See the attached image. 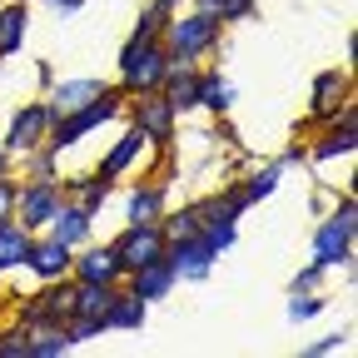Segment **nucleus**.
Returning a JSON list of instances; mask_svg holds the SVG:
<instances>
[{
    "label": "nucleus",
    "mask_w": 358,
    "mask_h": 358,
    "mask_svg": "<svg viewBox=\"0 0 358 358\" xmlns=\"http://www.w3.org/2000/svg\"><path fill=\"white\" fill-rule=\"evenodd\" d=\"M120 110H124V90H120V85H105L90 105H80V110L60 115V120L50 124V140H45V145H50L55 155H60V150H75V145L85 140V134H95L100 124L120 120Z\"/></svg>",
    "instance_id": "obj_1"
},
{
    "label": "nucleus",
    "mask_w": 358,
    "mask_h": 358,
    "mask_svg": "<svg viewBox=\"0 0 358 358\" xmlns=\"http://www.w3.org/2000/svg\"><path fill=\"white\" fill-rule=\"evenodd\" d=\"M219 35H224V20L219 15H209V10H189V15H169V25H164V50H169V60H204V55H214L219 50Z\"/></svg>",
    "instance_id": "obj_2"
},
{
    "label": "nucleus",
    "mask_w": 358,
    "mask_h": 358,
    "mask_svg": "<svg viewBox=\"0 0 358 358\" xmlns=\"http://www.w3.org/2000/svg\"><path fill=\"white\" fill-rule=\"evenodd\" d=\"M353 234H358V204H353V194H343L338 209L313 229V264L353 268Z\"/></svg>",
    "instance_id": "obj_3"
},
{
    "label": "nucleus",
    "mask_w": 358,
    "mask_h": 358,
    "mask_svg": "<svg viewBox=\"0 0 358 358\" xmlns=\"http://www.w3.org/2000/svg\"><path fill=\"white\" fill-rule=\"evenodd\" d=\"M164 70H169L164 40H124V50H120V90H124V100L145 95V90H159Z\"/></svg>",
    "instance_id": "obj_4"
},
{
    "label": "nucleus",
    "mask_w": 358,
    "mask_h": 358,
    "mask_svg": "<svg viewBox=\"0 0 358 358\" xmlns=\"http://www.w3.org/2000/svg\"><path fill=\"white\" fill-rule=\"evenodd\" d=\"M124 105H129V124H140V129H145V140H150L155 150H164V145L174 140V124H179V115H174V105L159 95V90L129 95Z\"/></svg>",
    "instance_id": "obj_5"
},
{
    "label": "nucleus",
    "mask_w": 358,
    "mask_h": 358,
    "mask_svg": "<svg viewBox=\"0 0 358 358\" xmlns=\"http://www.w3.org/2000/svg\"><path fill=\"white\" fill-rule=\"evenodd\" d=\"M65 189L60 179H20V194H15V219L25 224L30 234H40L45 224H50V214L60 209Z\"/></svg>",
    "instance_id": "obj_6"
},
{
    "label": "nucleus",
    "mask_w": 358,
    "mask_h": 358,
    "mask_svg": "<svg viewBox=\"0 0 358 358\" xmlns=\"http://www.w3.org/2000/svg\"><path fill=\"white\" fill-rule=\"evenodd\" d=\"M164 229L159 224H124V229L110 239V249H115V259H120V268L124 274H134L140 264H150V259H159L164 254Z\"/></svg>",
    "instance_id": "obj_7"
},
{
    "label": "nucleus",
    "mask_w": 358,
    "mask_h": 358,
    "mask_svg": "<svg viewBox=\"0 0 358 358\" xmlns=\"http://www.w3.org/2000/svg\"><path fill=\"white\" fill-rule=\"evenodd\" d=\"M50 124H55V115H50V105H45V100L20 105V110L10 115V124H6V150H10L15 159L30 155V150H40L45 140H50Z\"/></svg>",
    "instance_id": "obj_8"
},
{
    "label": "nucleus",
    "mask_w": 358,
    "mask_h": 358,
    "mask_svg": "<svg viewBox=\"0 0 358 358\" xmlns=\"http://www.w3.org/2000/svg\"><path fill=\"white\" fill-rule=\"evenodd\" d=\"M343 110H353V80H348V70H324L319 80H313L308 120L313 124H334Z\"/></svg>",
    "instance_id": "obj_9"
},
{
    "label": "nucleus",
    "mask_w": 358,
    "mask_h": 358,
    "mask_svg": "<svg viewBox=\"0 0 358 358\" xmlns=\"http://www.w3.org/2000/svg\"><path fill=\"white\" fill-rule=\"evenodd\" d=\"M70 279L75 284H124V268H120V259H115V249L110 244H80L75 249V259H70Z\"/></svg>",
    "instance_id": "obj_10"
},
{
    "label": "nucleus",
    "mask_w": 358,
    "mask_h": 358,
    "mask_svg": "<svg viewBox=\"0 0 358 358\" xmlns=\"http://www.w3.org/2000/svg\"><path fill=\"white\" fill-rule=\"evenodd\" d=\"M40 234L60 239L65 249H80V244H90V239H95V214H90V209H80L75 199H60V209L50 214V224H45Z\"/></svg>",
    "instance_id": "obj_11"
},
{
    "label": "nucleus",
    "mask_w": 358,
    "mask_h": 358,
    "mask_svg": "<svg viewBox=\"0 0 358 358\" xmlns=\"http://www.w3.org/2000/svg\"><path fill=\"white\" fill-rule=\"evenodd\" d=\"M164 254H169V264H174V274L179 279H189V284H204L209 274H214V249L194 234V239H174V244H164Z\"/></svg>",
    "instance_id": "obj_12"
},
{
    "label": "nucleus",
    "mask_w": 358,
    "mask_h": 358,
    "mask_svg": "<svg viewBox=\"0 0 358 358\" xmlns=\"http://www.w3.org/2000/svg\"><path fill=\"white\" fill-rule=\"evenodd\" d=\"M174 284H179V274H174L169 254H159V259L140 264L134 274H124V289H129L134 299H145V303H155V299H169V289H174Z\"/></svg>",
    "instance_id": "obj_13"
},
{
    "label": "nucleus",
    "mask_w": 358,
    "mask_h": 358,
    "mask_svg": "<svg viewBox=\"0 0 358 358\" xmlns=\"http://www.w3.org/2000/svg\"><path fill=\"white\" fill-rule=\"evenodd\" d=\"M70 259H75V249H65V244L50 239V234H35V239H30L25 268H30L40 284H50V279H70Z\"/></svg>",
    "instance_id": "obj_14"
},
{
    "label": "nucleus",
    "mask_w": 358,
    "mask_h": 358,
    "mask_svg": "<svg viewBox=\"0 0 358 358\" xmlns=\"http://www.w3.org/2000/svg\"><path fill=\"white\" fill-rule=\"evenodd\" d=\"M159 95L174 105V115H189V110H199V65H189V60H169V70H164V80H159Z\"/></svg>",
    "instance_id": "obj_15"
},
{
    "label": "nucleus",
    "mask_w": 358,
    "mask_h": 358,
    "mask_svg": "<svg viewBox=\"0 0 358 358\" xmlns=\"http://www.w3.org/2000/svg\"><path fill=\"white\" fill-rule=\"evenodd\" d=\"M164 199H169L164 179H140V185L124 194V224H159Z\"/></svg>",
    "instance_id": "obj_16"
},
{
    "label": "nucleus",
    "mask_w": 358,
    "mask_h": 358,
    "mask_svg": "<svg viewBox=\"0 0 358 358\" xmlns=\"http://www.w3.org/2000/svg\"><path fill=\"white\" fill-rule=\"evenodd\" d=\"M100 80H90V75H80V80H50V95H45V105H50V115L60 120V115H70V110H80V105H90L100 95Z\"/></svg>",
    "instance_id": "obj_17"
},
{
    "label": "nucleus",
    "mask_w": 358,
    "mask_h": 358,
    "mask_svg": "<svg viewBox=\"0 0 358 358\" xmlns=\"http://www.w3.org/2000/svg\"><path fill=\"white\" fill-rule=\"evenodd\" d=\"M145 150H150L145 129H140V124H129V129L120 134V145H115V150L100 159V169H95V174H105V179H120V174H129L134 164H140V155H145Z\"/></svg>",
    "instance_id": "obj_18"
},
{
    "label": "nucleus",
    "mask_w": 358,
    "mask_h": 358,
    "mask_svg": "<svg viewBox=\"0 0 358 358\" xmlns=\"http://www.w3.org/2000/svg\"><path fill=\"white\" fill-rule=\"evenodd\" d=\"M60 189H65V199H75L80 209L100 214L105 199L115 194V179H105V174H70V179H60Z\"/></svg>",
    "instance_id": "obj_19"
},
{
    "label": "nucleus",
    "mask_w": 358,
    "mask_h": 358,
    "mask_svg": "<svg viewBox=\"0 0 358 358\" xmlns=\"http://www.w3.org/2000/svg\"><path fill=\"white\" fill-rule=\"evenodd\" d=\"M25 35H30V6L25 0H0V60L20 55Z\"/></svg>",
    "instance_id": "obj_20"
},
{
    "label": "nucleus",
    "mask_w": 358,
    "mask_h": 358,
    "mask_svg": "<svg viewBox=\"0 0 358 358\" xmlns=\"http://www.w3.org/2000/svg\"><path fill=\"white\" fill-rule=\"evenodd\" d=\"M30 229L20 219H0V274H10V268H25L30 259Z\"/></svg>",
    "instance_id": "obj_21"
},
{
    "label": "nucleus",
    "mask_w": 358,
    "mask_h": 358,
    "mask_svg": "<svg viewBox=\"0 0 358 358\" xmlns=\"http://www.w3.org/2000/svg\"><path fill=\"white\" fill-rule=\"evenodd\" d=\"M199 110H209L214 120H229V110H234V85L224 80L219 70H199Z\"/></svg>",
    "instance_id": "obj_22"
},
{
    "label": "nucleus",
    "mask_w": 358,
    "mask_h": 358,
    "mask_svg": "<svg viewBox=\"0 0 358 358\" xmlns=\"http://www.w3.org/2000/svg\"><path fill=\"white\" fill-rule=\"evenodd\" d=\"M75 343L65 338V324H35V329H25V358H60Z\"/></svg>",
    "instance_id": "obj_23"
},
{
    "label": "nucleus",
    "mask_w": 358,
    "mask_h": 358,
    "mask_svg": "<svg viewBox=\"0 0 358 358\" xmlns=\"http://www.w3.org/2000/svg\"><path fill=\"white\" fill-rule=\"evenodd\" d=\"M145 313H150V303H145V299H134V294L120 284V294H115V303H110V313H105V329H124V334H134V329H145Z\"/></svg>",
    "instance_id": "obj_24"
},
{
    "label": "nucleus",
    "mask_w": 358,
    "mask_h": 358,
    "mask_svg": "<svg viewBox=\"0 0 358 358\" xmlns=\"http://www.w3.org/2000/svg\"><path fill=\"white\" fill-rule=\"evenodd\" d=\"M115 294H120V284H75V313L105 324V313H110ZM105 334H110V329H105Z\"/></svg>",
    "instance_id": "obj_25"
},
{
    "label": "nucleus",
    "mask_w": 358,
    "mask_h": 358,
    "mask_svg": "<svg viewBox=\"0 0 358 358\" xmlns=\"http://www.w3.org/2000/svg\"><path fill=\"white\" fill-rule=\"evenodd\" d=\"M159 229H164L169 244H174V239H194V234H199V204L179 209V214H159Z\"/></svg>",
    "instance_id": "obj_26"
},
{
    "label": "nucleus",
    "mask_w": 358,
    "mask_h": 358,
    "mask_svg": "<svg viewBox=\"0 0 358 358\" xmlns=\"http://www.w3.org/2000/svg\"><path fill=\"white\" fill-rule=\"evenodd\" d=\"M279 189V164H268V169H259V174H249L244 185H239V194L249 199V204H259V199H268Z\"/></svg>",
    "instance_id": "obj_27"
},
{
    "label": "nucleus",
    "mask_w": 358,
    "mask_h": 358,
    "mask_svg": "<svg viewBox=\"0 0 358 358\" xmlns=\"http://www.w3.org/2000/svg\"><path fill=\"white\" fill-rule=\"evenodd\" d=\"M324 308H329L324 294H313V289H308V294H294V299H289V324H308V319H319Z\"/></svg>",
    "instance_id": "obj_28"
},
{
    "label": "nucleus",
    "mask_w": 358,
    "mask_h": 358,
    "mask_svg": "<svg viewBox=\"0 0 358 358\" xmlns=\"http://www.w3.org/2000/svg\"><path fill=\"white\" fill-rule=\"evenodd\" d=\"M169 15H174V10H164V6L140 10V20H134V35H129V40H159V35H164V25H169Z\"/></svg>",
    "instance_id": "obj_29"
},
{
    "label": "nucleus",
    "mask_w": 358,
    "mask_h": 358,
    "mask_svg": "<svg viewBox=\"0 0 358 358\" xmlns=\"http://www.w3.org/2000/svg\"><path fill=\"white\" fill-rule=\"evenodd\" d=\"M199 10H209V15H219L224 25H229V20H249L254 15V0H199Z\"/></svg>",
    "instance_id": "obj_30"
},
{
    "label": "nucleus",
    "mask_w": 358,
    "mask_h": 358,
    "mask_svg": "<svg viewBox=\"0 0 358 358\" xmlns=\"http://www.w3.org/2000/svg\"><path fill=\"white\" fill-rule=\"evenodd\" d=\"M329 274L324 264H303L299 274H294V284H289V294H308V289H319V279Z\"/></svg>",
    "instance_id": "obj_31"
},
{
    "label": "nucleus",
    "mask_w": 358,
    "mask_h": 358,
    "mask_svg": "<svg viewBox=\"0 0 358 358\" xmlns=\"http://www.w3.org/2000/svg\"><path fill=\"white\" fill-rule=\"evenodd\" d=\"M15 194H20V179L0 174V219H15Z\"/></svg>",
    "instance_id": "obj_32"
},
{
    "label": "nucleus",
    "mask_w": 358,
    "mask_h": 358,
    "mask_svg": "<svg viewBox=\"0 0 358 358\" xmlns=\"http://www.w3.org/2000/svg\"><path fill=\"white\" fill-rule=\"evenodd\" d=\"M0 358H25V329L20 324L0 334Z\"/></svg>",
    "instance_id": "obj_33"
},
{
    "label": "nucleus",
    "mask_w": 358,
    "mask_h": 358,
    "mask_svg": "<svg viewBox=\"0 0 358 358\" xmlns=\"http://www.w3.org/2000/svg\"><path fill=\"white\" fill-rule=\"evenodd\" d=\"M338 348H348V329H343V334H324V338H313L303 353H308V358H319V353H338Z\"/></svg>",
    "instance_id": "obj_34"
},
{
    "label": "nucleus",
    "mask_w": 358,
    "mask_h": 358,
    "mask_svg": "<svg viewBox=\"0 0 358 358\" xmlns=\"http://www.w3.org/2000/svg\"><path fill=\"white\" fill-rule=\"evenodd\" d=\"M55 10H65V15H75V10H85V0H50Z\"/></svg>",
    "instance_id": "obj_35"
},
{
    "label": "nucleus",
    "mask_w": 358,
    "mask_h": 358,
    "mask_svg": "<svg viewBox=\"0 0 358 358\" xmlns=\"http://www.w3.org/2000/svg\"><path fill=\"white\" fill-rule=\"evenodd\" d=\"M0 174H15V155H10L6 145H0Z\"/></svg>",
    "instance_id": "obj_36"
},
{
    "label": "nucleus",
    "mask_w": 358,
    "mask_h": 358,
    "mask_svg": "<svg viewBox=\"0 0 358 358\" xmlns=\"http://www.w3.org/2000/svg\"><path fill=\"white\" fill-rule=\"evenodd\" d=\"M155 6H164V10H179V6H185V0H155Z\"/></svg>",
    "instance_id": "obj_37"
}]
</instances>
